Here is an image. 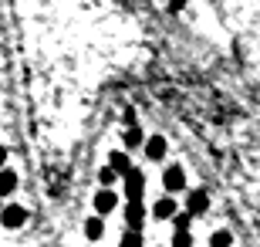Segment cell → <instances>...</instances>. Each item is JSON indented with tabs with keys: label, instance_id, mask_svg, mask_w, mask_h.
Returning a JSON list of instances; mask_svg holds the SVG:
<instances>
[{
	"label": "cell",
	"instance_id": "cell-1",
	"mask_svg": "<svg viewBox=\"0 0 260 247\" xmlns=\"http://www.w3.org/2000/svg\"><path fill=\"white\" fill-rule=\"evenodd\" d=\"M0 224H4L7 230L24 227V224H27V210L17 207V203H7V207H4V213H0Z\"/></svg>",
	"mask_w": 260,
	"mask_h": 247
},
{
	"label": "cell",
	"instance_id": "cell-2",
	"mask_svg": "<svg viewBox=\"0 0 260 247\" xmlns=\"http://www.w3.org/2000/svg\"><path fill=\"white\" fill-rule=\"evenodd\" d=\"M142 193H145V173L132 166V170L125 173V197L128 200H142Z\"/></svg>",
	"mask_w": 260,
	"mask_h": 247
},
{
	"label": "cell",
	"instance_id": "cell-3",
	"mask_svg": "<svg viewBox=\"0 0 260 247\" xmlns=\"http://www.w3.org/2000/svg\"><path fill=\"white\" fill-rule=\"evenodd\" d=\"M125 224L132 230H142L145 224V207H142V200H128V207H125Z\"/></svg>",
	"mask_w": 260,
	"mask_h": 247
},
{
	"label": "cell",
	"instance_id": "cell-4",
	"mask_svg": "<svg viewBox=\"0 0 260 247\" xmlns=\"http://www.w3.org/2000/svg\"><path fill=\"white\" fill-rule=\"evenodd\" d=\"M162 186H166V190H169V193L183 190V186H186V173L179 170V166H169V170L162 173Z\"/></svg>",
	"mask_w": 260,
	"mask_h": 247
},
{
	"label": "cell",
	"instance_id": "cell-5",
	"mask_svg": "<svg viewBox=\"0 0 260 247\" xmlns=\"http://www.w3.org/2000/svg\"><path fill=\"white\" fill-rule=\"evenodd\" d=\"M186 210H189L193 217H200V213H206V210H210V197H206L203 190L189 193V200H186Z\"/></svg>",
	"mask_w": 260,
	"mask_h": 247
},
{
	"label": "cell",
	"instance_id": "cell-6",
	"mask_svg": "<svg viewBox=\"0 0 260 247\" xmlns=\"http://www.w3.org/2000/svg\"><path fill=\"white\" fill-rule=\"evenodd\" d=\"M115 193L108 190V186H102V190H98V197H95V210L98 213H112V210H115Z\"/></svg>",
	"mask_w": 260,
	"mask_h": 247
},
{
	"label": "cell",
	"instance_id": "cell-7",
	"mask_svg": "<svg viewBox=\"0 0 260 247\" xmlns=\"http://www.w3.org/2000/svg\"><path fill=\"white\" fill-rule=\"evenodd\" d=\"M145 156H149L152 162H159V159L166 156V139H162V135H152V139H145Z\"/></svg>",
	"mask_w": 260,
	"mask_h": 247
},
{
	"label": "cell",
	"instance_id": "cell-8",
	"mask_svg": "<svg viewBox=\"0 0 260 247\" xmlns=\"http://www.w3.org/2000/svg\"><path fill=\"white\" fill-rule=\"evenodd\" d=\"M152 213H155L159 220H173V217H176V200H173V197H162L159 203H155Z\"/></svg>",
	"mask_w": 260,
	"mask_h": 247
},
{
	"label": "cell",
	"instance_id": "cell-9",
	"mask_svg": "<svg viewBox=\"0 0 260 247\" xmlns=\"http://www.w3.org/2000/svg\"><path fill=\"white\" fill-rule=\"evenodd\" d=\"M17 190V173L14 170H0V197H10Z\"/></svg>",
	"mask_w": 260,
	"mask_h": 247
},
{
	"label": "cell",
	"instance_id": "cell-10",
	"mask_svg": "<svg viewBox=\"0 0 260 247\" xmlns=\"http://www.w3.org/2000/svg\"><path fill=\"white\" fill-rule=\"evenodd\" d=\"M102 234H105V224H102V217H91V220L85 224V237H88V240H98Z\"/></svg>",
	"mask_w": 260,
	"mask_h": 247
},
{
	"label": "cell",
	"instance_id": "cell-11",
	"mask_svg": "<svg viewBox=\"0 0 260 247\" xmlns=\"http://www.w3.org/2000/svg\"><path fill=\"white\" fill-rule=\"evenodd\" d=\"M210 247H233V234L230 230H216L210 237Z\"/></svg>",
	"mask_w": 260,
	"mask_h": 247
},
{
	"label": "cell",
	"instance_id": "cell-12",
	"mask_svg": "<svg viewBox=\"0 0 260 247\" xmlns=\"http://www.w3.org/2000/svg\"><path fill=\"white\" fill-rule=\"evenodd\" d=\"M118 247H145V240H142V230H132L128 227V234L122 237V244Z\"/></svg>",
	"mask_w": 260,
	"mask_h": 247
},
{
	"label": "cell",
	"instance_id": "cell-13",
	"mask_svg": "<svg viewBox=\"0 0 260 247\" xmlns=\"http://www.w3.org/2000/svg\"><path fill=\"white\" fill-rule=\"evenodd\" d=\"M108 162H112V166H115V170L122 173V176H125V173L132 170V162H128V156H125V152H112V159H108Z\"/></svg>",
	"mask_w": 260,
	"mask_h": 247
},
{
	"label": "cell",
	"instance_id": "cell-14",
	"mask_svg": "<svg viewBox=\"0 0 260 247\" xmlns=\"http://www.w3.org/2000/svg\"><path fill=\"white\" fill-rule=\"evenodd\" d=\"M142 143H145L142 129H135V125H132V129H128V132H125V146H128V149H139V146H142Z\"/></svg>",
	"mask_w": 260,
	"mask_h": 247
},
{
	"label": "cell",
	"instance_id": "cell-15",
	"mask_svg": "<svg viewBox=\"0 0 260 247\" xmlns=\"http://www.w3.org/2000/svg\"><path fill=\"white\" fill-rule=\"evenodd\" d=\"M115 166H112V162H108V166H105V170H102V173H98V180H102V186H112V183H115Z\"/></svg>",
	"mask_w": 260,
	"mask_h": 247
},
{
	"label": "cell",
	"instance_id": "cell-16",
	"mask_svg": "<svg viewBox=\"0 0 260 247\" xmlns=\"http://www.w3.org/2000/svg\"><path fill=\"white\" fill-rule=\"evenodd\" d=\"M173 247H193V237H189V230H176Z\"/></svg>",
	"mask_w": 260,
	"mask_h": 247
},
{
	"label": "cell",
	"instance_id": "cell-17",
	"mask_svg": "<svg viewBox=\"0 0 260 247\" xmlns=\"http://www.w3.org/2000/svg\"><path fill=\"white\" fill-rule=\"evenodd\" d=\"M189 220H193V213H176V217H173V227L176 230H189Z\"/></svg>",
	"mask_w": 260,
	"mask_h": 247
},
{
	"label": "cell",
	"instance_id": "cell-18",
	"mask_svg": "<svg viewBox=\"0 0 260 247\" xmlns=\"http://www.w3.org/2000/svg\"><path fill=\"white\" fill-rule=\"evenodd\" d=\"M0 166H7V149L0 146Z\"/></svg>",
	"mask_w": 260,
	"mask_h": 247
}]
</instances>
